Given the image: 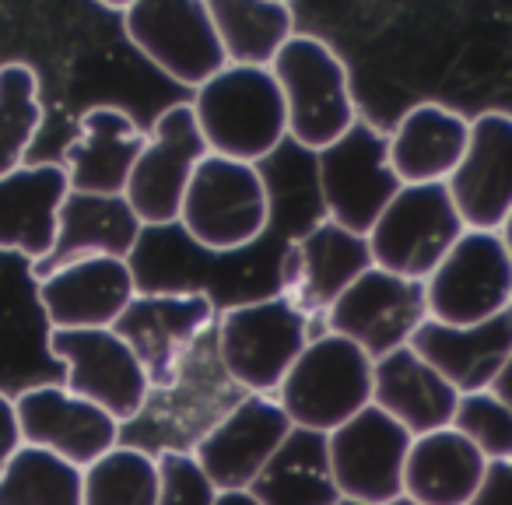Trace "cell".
I'll return each mask as SVG.
<instances>
[{
  "label": "cell",
  "instance_id": "20",
  "mask_svg": "<svg viewBox=\"0 0 512 505\" xmlns=\"http://www.w3.org/2000/svg\"><path fill=\"white\" fill-rule=\"evenodd\" d=\"M411 348L453 386L456 393L491 390L498 369L512 351V306L484 323L449 327L425 320L411 337Z\"/></svg>",
  "mask_w": 512,
  "mask_h": 505
},
{
  "label": "cell",
  "instance_id": "4",
  "mask_svg": "<svg viewBox=\"0 0 512 505\" xmlns=\"http://www.w3.org/2000/svg\"><path fill=\"white\" fill-rule=\"evenodd\" d=\"M271 74L285 99L288 141L295 148L316 155L358 123L348 71L341 57L316 36L288 39L285 50L274 57Z\"/></svg>",
  "mask_w": 512,
  "mask_h": 505
},
{
  "label": "cell",
  "instance_id": "26",
  "mask_svg": "<svg viewBox=\"0 0 512 505\" xmlns=\"http://www.w3.org/2000/svg\"><path fill=\"white\" fill-rule=\"evenodd\" d=\"M488 460L456 428L418 435L404 463V495L421 505H467Z\"/></svg>",
  "mask_w": 512,
  "mask_h": 505
},
{
  "label": "cell",
  "instance_id": "19",
  "mask_svg": "<svg viewBox=\"0 0 512 505\" xmlns=\"http://www.w3.org/2000/svg\"><path fill=\"white\" fill-rule=\"evenodd\" d=\"M134 295L130 264L116 257L74 260L36 281V299L50 330H113Z\"/></svg>",
  "mask_w": 512,
  "mask_h": 505
},
{
  "label": "cell",
  "instance_id": "18",
  "mask_svg": "<svg viewBox=\"0 0 512 505\" xmlns=\"http://www.w3.org/2000/svg\"><path fill=\"white\" fill-rule=\"evenodd\" d=\"M446 190L463 225L498 232L512 211V116L481 113L470 120V141Z\"/></svg>",
  "mask_w": 512,
  "mask_h": 505
},
{
  "label": "cell",
  "instance_id": "6",
  "mask_svg": "<svg viewBox=\"0 0 512 505\" xmlns=\"http://www.w3.org/2000/svg\"><path fill=\"white\" fill-rule=\"evenodd\" d=\"M323 214L341 228L369 235L404 183L390 165V137L358 120L330 148L313 155Z\"/></svg>",
  "mask_w": 512,
  "mask_h": 505
},
{
  "label": "cell",
  "instance_id": "21",
  "mask_svg": "<svg viewBox=\"0 0 512 505\" xmlns=\"http://www.w3.org/2000/svg\"><path fill=\"white\" fill-rule=\"evenodd\" d=\"M67 193L64 165H22L0 176V253H18L32 264L50 257Z\"/></svg>",
  "mask_w": 512,
  "mask_h": 505
},
{
  "label": "cell",
  "instance_id": "33",
  "mask_svg": "<svg viewBox=\"0 0 512 505\" xmlns=\"http://www.w3.org/2000/svg\"><path fill=\"white\" fill-rule=\"evenodd\" d=\"M155 456L158 474H162L155 505H214L218 488L207 481V474L193 460L190 449H158Z\"/></svg>",
  "mask_w": 512,
  "mask_h": 505
},
{
  "label": "cell",
  "instance_id": "40",
  "mask_svg": "<svg viewBox=\"0 0 512 505\" xmlns=\"http://www.w3.org/2000/svg\"><path fill=\"white\" fill-rule=\"evenodd\" d=\"M334 505H358V502H348V498H341V502H334Z\"/></svg>",
  "mask_w": 512,
  "mask_h": 505
},
{
  "label": "cell",
  "instance_id": "12",
  "mask_svg": "<svg viewBox=\"0 0 512 505\" xmlns=\"http://www.w3.org/2000/svg\"><path fill=\"white\" fill-rule=\"evenodd\" d=\"M211 155L200 137V127L193 120L190 102L169 106L155 120V130L144 141V151L137 158L130 183L123 190L127 204L141 218L144 228H165L179 221L186 186L204 158Z\"/></svg>",
  "mask_w": 512,
  "mask_h": 505
},
{
  "label": "cell",
  "instance_id": "3",
  "mask_svg": "<svg viewBox=\"0 0 512 505\" xmlns=\"http://www.w3.org/2000/svg\"><path fill=\"white\" fill-rule=\"evenodd\" d=\"M313 341L309 316L285 295L232 306L214 323V351L239 390L274 397L295 358Z\"/></svg>",
  "mask_w": 512,
  "mask_h": 505
},
{
  "label": "cell",
  "instance_id": "22",
  "mask_svg": "<svg viewBox=\"0 0 512 505\" xmlns=\"http://www.w3.org/2000/svg\"><path fill=\"white\" fill-rule=\"evenodd\" d=\"M144 225L127 204V197H95V193H67L57 221V242L50 257L32 264V281L88 257L130 260Z\"/></svg>",
  "mask_w": 512,
  "mask_h": 505
},
{
  "label": "cell",
  "instance_id": "17",
  "mask_svg": "<svg viewBox=\"0 0 512 505\" xmlns=\"http://www.w3.org/2000/svg\"><path fill=\"white\" fill-rule=\"evenodd\" d=\"M15 414L22 428V446L50 449L53 456L81 470L120 446L123 435L120 421L57 383H39L18 393Z\"/></svg>",
  "mask_w": 512,
  "mask_h": 505
},
{
  "label": "cell",
  "instance_id": "15",
  "mask_svg": "<svg viewBox=\"0 0 512 505\" xmlns=\"http://www.w3.org/2000/svg\"><path fill=\"white\" fill-rule=\"evenodd\" d=\"M292 428L278 400L246 393L200 435L190 453L218 491H249Z\"/></svg>",
  "mask_w": 512,
  "mask_h": 505
},
{
  "label": "cell",
  "instance_id": "27",
  "mask_svg": "<svg viewBox=\"0 0 512 505\" xmlns=\"http://www.w3.org/2000/svg\"><path fill=\"white\" fill-rule=\"evenodd\" d=\"M249 495L260 505H334L341 502V491L330 470L327 435L292 428L278 453L267 460V467L249 484Z\"/></svg>",
  "mask_w": 512,
  "mask_h": 505
},
{
  "label": "cell",
  "instance_id": "24",
  "mask_svg": "<svg viewBox=\"0 0 512 505\" xmlns=\"http://www.w3.org/2000/svg\"><path fill=\"white\" fill-rule=\"evenodd\" d=\"M460 393L407 344L372 365V407L390 414L397 425L418 435L453 425Z\"/></svg>",
  "mask_w": 512,
  "mask_h": 505
},
{
  "label": "cell",
  "instance_id": "29",
  "mask_svg": "<svg viewBox=\"0 0 512 505\" xmlns=\"http://www.w3.org/2000/svg\"><path fill=\"white\" fill-rule=\"evenodd\" d=\"M158 488V456L141 446L120 442L81 470V505H155Z\"/></svg>",
  "mask_w": 512,
  "mask_h": 505
},
{
  "label": "cell",
  "instance_id": "13",
  "mask_svg": "<svg viewBox=\"0 0 512 505\" xmlns=\"http://www.w3.org/2000/svg\"><path fill=\"white\" fill-rule=\"evenodd\" d=\"M327 334L348 337L351 344L376 358L407 348L418 327L428 320L425 281L369 267L334 306L327 309Z\"/></svg>",
  "mask_w": 512,
  "mask_h": 505
},
{
  "label": "cell",
  "instance_id": "11",
  "mask_svg": "<svg viewBox=\"0 0 512 505\" xmlns=\"http://www.w3.org/2000/svg\"><path fill=\"white\" fill-rule=\"evenodd\" d=\"M214 323L218 306L207 295H134L113 330L144 365L151 393H162L179 383Z\"/></svg>",
  "mask_w": 512,
  "mask_h": 505
},
{
  "label": "cell",
  "instance_id": "9",
  "mask_svg": "<svg viewBox=\"0 0 512 505\" xmlns=\"http://www.w3.org/2000/svg\"><path fill=\"white\" fill-rule=\"evenodd\" d=\"M123 32L158 71L193 92L228 67L204 0H137L123 11Z\"/></svg>",
  "mask_w": 512,
  "mask_h": 505
},
{
  "label": "cell",
  "instance_id": "5",
  "mask_svg": "<svg viewBox=\"0 0 512 505\" xmlns=\"http://www.w3.org/2000/svg\"><path fill=\"white\" fill-rule=\"evenodd\" d=\"M372 358L337 334H316L295 358L274 400L295 428L330 435L372 404Z\"/></svg>",
  "mask_w": 512,
  "mask_h": 505
},
{
  "label": "cell",
  "instance_id": "35",
  "mask_svg": "<svg viewBox=\"0 0 512 505\" xmlns=\"http://www.w3.org/2000/svg\"><path fill=\"white\" fill-rule=\"evenodd\" d=\"M22 449V428H18L15 400L8 393H0V474L11 463V456Z\"/></svg>",
  "mask_w": 512,
  "mask_h": 505
},
{
  "label": "cell",
  "instance_id": "38",
  "mask_svg": "<svg viewBox=\"0 0 512 505\" xmlns=\"http://www.w3.org/2000/svg\"><path fill=\"white\" fill-rule=\"evenodd\" d=\"M498 235H502L505 249H509V257H512V211H509V218L502 221V228H498Z\"/></svg>",
  "mask_w": 512,
  "mask_h": 505
},
{
  "label": "cell",
  "instance_id": "14",
  "mask_svg": "<svg viewBox=\"0 0 512 505\" xmlns=\"http://www.w3.org/2000/svg\"><path fill=\"white\" fill-rule=\"evenodd\" d=\"M414 435L404 425L365 407L327 435L330 470L341 498L358 505H386L404 495V463Z\"/></svg>",
  "mask_w": 512,
  "mask_h": 505
},
{
  "label": "cell",
  "instance_id": "30",
  "mask_svg": "<svg viewBox=\"0 0 512 505\" xmlns=\"http://www.w3.org/2000/svg\"><path fill=\"white\" fill-rule=\"evenodd\" d=\"M0 505H81V467L22 446L0 474Z\"/></svg>",
  "mask_w": 512,
  "mask_h": 505
},
{
  "label": "cell",
  "instance_id": "7",
  "mask_svg": "<svg viewBox=\"0 0 512 505\" xmlns=\"http://www.w3.org/2000/svg\"><path fill=\"white\" fill-rule=\"evenodd\" d=\"M467 232L446 183L400 186L397 197L376 218L369 239L372 267L425 281L442 264L456 239Z\"/></svg>",
  "mask_w": 512,
  "mask_h": 505
},
{
  "label": "cell",
  "instance_id": "28",
  "mask_svg": "<svg viewBox=\"0 0 512 505\" xmlns=\"http://www.w3.org/2000/svg\"><path fill=\"white\" fill-rule=\"evenodd\" d=\"M207 15L232 67H271L295 36V15L281 0H207Z\"/></svg>",
  "mask_w": 512,
  "mask_h": 505
},
{
  "label": "cell",
  "instance_id": "34",
  "mask_svg": "<svg viewBox=\"0 0 512 505\" xmlns=\"http://www.w3.org/2000/svg\"><path fill=\"white\" fill-rule=\"evenodd\" d=\"M467 505H512V460L488 463L481 488L474 491Z\"/></svg>",
  "mask_w": 512,
  "mask_h": 505
},
{
  "label": "cell",
  "instance_id": "39",
  "mask_svg": "<svg viewBox=\"0 0 512 505\" xmlns=\"http://www.w3.org/2000/svg\"><path fill=\"white\" fill-rule=\"evenodd\" d=\"M386 505H421V502H414V498L400 495V498H393V502H386Z\"/></svg>",
  "mask_w": 512,
  "mask_h": 505
},
{
  "label": "cell",
  "instance_id": "23",
  "mask_svg": "<svg viewBox=\"0 0 512 505\" xmlns=\"http://www.w3.org/2000/svg\"><path fill=\"white\" fill-rule=\"evenodd\" d=\"M148 137L123 109L95 106L81 116V130L64 151V172L74 193L123 197Z\"/></svg>",
  "mask_w": 512,
  "mask_h": 505
},
{
  "label": "cell",
  "instance_id": "1",
  "mask_svg": "<svg viewBox=\"0 0 512 505\" xmlns=\"http://www.w3.org/2000/svg\"><path fill=\"white\" fill-rule=\"evenodd\" d=\"M193 120L207 151L264 165L288 141V113L271 67H232L193 92Z\"/></svg>",
  "mask_w": 512,
  "mask_h": 505
},
{
  "label": "cell",
  "instance_id": "25",
  "mask_svg": "<svg viewBox=\"0 0 512 505\" xmlns=\"http://www.w3.org/2000/svg\"><path fill=\"white\" fill-rule=\"evenodd\" d=\"M390 137V165L404 186L446 183L470 141V120L439 102H421L400 116Z\"/></svg>",
  "mask_w": 512,
  "mask_h": 505
},
{
  "label": "cell",
  "instance_id": "16",
  "mask_svg": "<svg viewBox=\"0 0 512 505\" xmlns=\"http://www.w3.org/2000/svg\"><path fill=\"white\" fill-rule=\"evenodd\" d=\"M369 267V239L358 232H348L337 221L320 218L285 246V257H281V295L292 299L306 316H327V309Z\"/></svg>",
  "mask_w": 512,
  "mask_h": 505
},
{
  "label": "cell",
  "instance_id": "37",
  "mask_svg": "<svg viewBox=\"0 0 512 505\" xmlns=\"http://www.w3.org/2000/svg\"><path fill=\"white\" fill-rule=\"evenodd\" d=\"M214 505H260L249 491H218Z\"/></svg>",
  "mask_w": 512,
  "mask_h": 505
},
{
  "label": "cell",
  "instance_id": "2",
  "mask_svg": "<svg viewBox=\"0 0 512 505\" xmlns=\"http://www.w3.org/2000/svg\"><path fill=\"white\" fill-rule=\"evenodd\" d=\"M271 218V186L260 165L207 155L186 186L176 225L193 246L228 257L264 239Z\"/></svg>",
  "mask_w": 512,
  "mask_h": 505
},
{
  "label": "cell",
  "instance_id": "10",
  "mask_svg": "<svg viewBox=\"0 0 512 505\" xmlns=\"http://www.w3.org/2000/svg\"><path fill=\"white\" fill-rule=\"evenodd\" d=\"M46 348L64 365V386L74 397L102 407L120 425L144 414L148 372L116 330H50Z\"/></svg>",
  "mask_w": 512,
  "mask_h": 505
},
{
  "label": "cell",
  "instance_id": "31",
  "mask_svg": "<svg viewBox=\"0 0 512 505\" xmlns=\"http://www.w3.org/2000/svg\"><path fill=\"white\" fill-rule=\"evenodd\" d=\"M43 127L39 78L29 64H0V176L22 169L25 151Z\"/></svg>",
  "mask_w": 512,
  "mask_h": 505
},
{
  "label": "cell",
  "instance_id": "36",
  "mask_svg": "<svg viewBox=\"0 0 512 505\" xmlns=\"http://www.w3.org/2000/svg\"><path fill=\"white\" fill-rule=\"evenodd\" d=\"M491 393H495V397L502 400V404L512 407V351H509V358H505L502 369H498L495 383H491Z\"/></svg>",
  "mask_w": 512,
  "mask_h": 505
},
{
  "label": "cell",
  "instance_id": "32",
  "mask_svg": "<svg viewBox=\"0 0 512 505\" xmlns=\"http://www.w3.org/2000/svg\"><path fill=\"white\" fill-rule=\"evenodd\" d=\"M449 428H456L488 463L512 460V407L491 390L463 393Z\"/></svg>",
  "mask_w": 512,
  "mask_h": 505
},
{
  "label": "cell",
  "instance_id": "8",
  "mask_svg": "<svg viewBox=\"0 0 512 505\" xmlns=\"http://www.w3.org/2000/svg\"><path fill=\"white\" fill-rule=\"evenodd\" d=\"M428 320L467 327L512 306V257L498 232H467L425 278Z\"/></svg>",
  "mask_w": 512,
  "mask_h": 505
}]
</instances>
